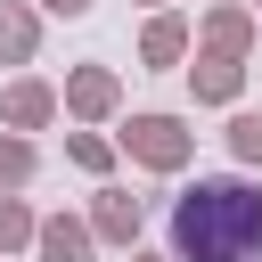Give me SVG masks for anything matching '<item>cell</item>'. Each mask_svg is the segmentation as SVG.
<instances>
[{
  "mask_svg": "<svg viewBox=\"0 0 262 262\" xmlns=\"http://www.w3.org/2000/svg\"><path fill=\"white\" fill-rule=\"evenodd\" d=\"M172 254L180 262H262V188L196 180L172 205Z\"/></svg>",
  "mask_w": 262,
  "mask_h": 262,
  "instance_id": "6da1fadb",
  "label": "cell"
}]
</instances>
